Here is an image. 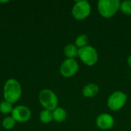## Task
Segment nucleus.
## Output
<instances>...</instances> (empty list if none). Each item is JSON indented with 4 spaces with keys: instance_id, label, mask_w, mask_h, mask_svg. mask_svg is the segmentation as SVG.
Wrapping results in <instances>:
<instances>
[{
    "instance_id": "obj_1",
    "label": "nucleus",
    "mask_w": 131,
    "mask_h": 131,
    "mask_svg": "<svg viewBox=\"0 0 131 131\" xmlns=\"http://www.w3.org/2000/svg\"><path fill=\"white\" fill-rule=\"evenodd\" d=\"M21 94V86L18 80L10 78L5 81L3 86V97L5 101L13 104L20 100Z\"/></svg>"
},
{
    "instance_id": "obj_2",
    "label": "nucleus",
    "mask_w": 131,
    "mask_h": 131,
    "mask_svg": "<svg viewBox=\"0 0 131 131\" xmlns=\"http://www.w3.org/2000/svg\"><path fill=\"white\" fill-rule=\"evenodd\" d=\"M38 101L45 110L53 111L58 107V98L55 93L50 89L41 90L38 94Z\"/></svg>"
},
{
    "instance_id": "obj_3",
    "label": "nucleus",
    "mask_w": 131,
    "mask_h": 131,
    "mask_svg": "<svg viewBox=\"0 0 131 131\" xmlns=\"http://www.w3.org/2000/svg\"><path fill=\"white\" fill-rule=\"evenodd\" d=\"M119 0H99L97 9L99 13L104 18H111L121 8Z\"/></svg>"
},
{
    "instance_id": "obj_4",
    "label": "nucleus",
    "mask_w": 131,
    "mask_h": 131,
    "mask_svg": "<svg viewBox=\"0 0 131 131\" xmlns=\"http://www.w3.org/2000/svg\"><path fill=\"white\" fill-rule=\"evenodd\" d=\"M78 57L84 64L92 66L97 63L98 60V54L97 50L91 45L78 48Z\"/></svg>"
},
{
    "instance_id": "obj_5",
    "label": "nucleus",
    "mask_w": 131,
    "mask_h": 131,
    "mask_svg": "<svg viewBox=\"0 0 131 131\" xmlns=\"http://www.w3.org/2000/svg\"><path fill=\"white\" fill-rule=\"evenodd\" d=\"M91 5L86 0L77 1L72 8V15L77 20L85 19L91 13Z\"/></svg>"
},
{
    "instance_id": "obj_6",
    "label": "nucleus",
    "mask_w": 131,
    "mask_h": 131,
    "mask_svg": "<svg viewBox=\"0 0 131 131\" xmlns=\"http://www.w3.org/2000/svg\"><path fill=\"white\" fill-rule=\"evenodd\" d=\"M127 100V96L125 93L121 91H114L107 99V107L112 111H119L125 105Z\"/></svg>"
},
{
    "instance_id": "obj_7",
    "label": "nucleus",
    "mask_w": 131,
    "mask_h": 131,
    "mask_svg": "<svg viewBox=\"0 0 131 131\" xmlns=\"http://www.w3.org/2000/svg\"><path fill=\"white\" fill-rule=\"evenodd\" d=\"M79 69V64L75 59H65L60 66V73L65 78L74 76Z\"/></svg>"
},
{
    "instance_id": "obj_8",
    "label": "nucleus",
    "mask_w": 131,
    "mask_h": 131,
    "mask_svg": "<svg viewBox=\"0 0 131 131\" xmlns=\"http://www.w3.org/2000/svg\"><path fill=\"white\" fill-rule=\"evenodd\" d=\"M11 114V116L18 123L27 122L31 117V110L28 107L24 105H18L15 107Z\"/></svg>"
},
{
    "instance_id": "obj_9",
    "label": "nucleus",
    "mask_w": 131,
    "mask_h": 131,
    "mask_svg": "<svg viewBox=\"0 0 131 131\" xmlns=\"http://www.w3.org/2000/svg\"><path fill=\"white\" fill-rule=\"evenodd\" d=\"M96 124L100 129L106 130L111 129L114 126V119L109 114H101L97 117Z\"/></svg>"
},
{
    "instance_id": "obj_10",
    "label": "nucleus",
    "mask_w": 131,
    "mask_h": 131,
    "mask_svg": "<svg viewBox=\"0 0 131 131\" xmlns=\"http://www.w3.org/2000/svg\"><path fill=\"white\" fill-rule=\"evenodd\" d=\"M99 92V87L96 84H86L83 90L82 94L85 97H93L96 96Z\"/></svg>"
},
{
    "instance_id": "obj_11",
    "label": "nucleus",
    "mask_w": 131,
    "mask_h": 131,
    "mask_svg": "<svg viewBox=\"0 0 131 131\" xmlns=\"http://www.w3.org/2000/svg\"><path fill=\"white\" fill-rule=\"evenodd\" d=\"M64 54L67 58L74 59L78 56V48L74 44H68L64 48Z\"/></svg>"
},
{
    "instance_id": "obj_12",
    "label": "nucleus",
    "mask_w": 131,
    "mask_h": 131,
    "mask_svg": "<svg viewBox=\"0 0 131 131\" xmlns=\"http://www.w3.org/2000/svg\"><path fill=\"white\" fill-rule=\"evenodd\" d=\"M53 120L58 123H61L64 121L67 118V112L62 107H57L52 111Z\"/></svg>"
},
{
    "instance_id": "obj_13",
    "label": "nucleus",
    "mask_w": 131,
    "mask_h": 131,
    "mask_svg": "<svg viewBox=\"0 0 131 131\" xmlns=\"http://www.w3.org/2000/svg\"><path fill=\"white\" fill-rule=\"evenodd\" d=\"M39 119L43 124H49L53 121V114L52 111L44 109L40 112Z\"/></svg>"
},
{
    "instance_id": "obj_14",
    "label": "nucleus",
    "mask_w": 131,
    "mask_h": 131,
    "mask_svg": "<svg viewBox=\"0 0 131 131\" xmlns=\"http://www.w3.org/2000/svg\"><path fill=\"white\" fill-rule=\"evenodd\" d=\"M16 121H15V119L12 117V116H8V117H5L2 122V127L7 130H12L16 124Z\"/></svg>"
},
{
    "instance_id": "obj_15",
    "label": "nucleus",
    "mask_w": 131,
    "mask_h": 131,
    "mask_svg": "<svg viewBox=\"0 0 131 131\" xmlns=\"http://www.w3.org/2000/svg\"><path fill=\"white\" fill-rule=\"evenodd\" d=\"M89 42V38H88V36L85 34H81V35H79L76 39H75V45L76 47L78 48H84L87 45H88Z\"/></svg>"
},
{
    "instance_id": "obj_16",
    "label": "nucleus",
    "mask_w": 131,
    "mask_h": 131,
    "mask_svg": "<svg viewBox=\"0 0 131 131\" xmlns=\"http://www.w3.org/2000/svg\"><path fill=\"white\" fill-rule=\"evenodd\" d=\"M13 104L8 101H3L0 103V112L3 114H12L13 111Z\"/></svg>"
},
{
    "instance_id": "obj_17",
    "label": "nucleus",
    "mask_w": 131,
    "mask_h": 131,
    "mask_svg": "<svg viewBox=\"0 0 131 131\" xmlns=\"http://www.w3.org/2000/svg\"><path fill=\"white\" fill-rule=\"evenodd\" d=\"M121 12L127 15H131V1L125 0L121 3Z\"/></svg>"
},
{
    "instance_id": "obj_18",
    "label": "nucleus",
    "mask_w": 131,
    "mask_h": 131,
    "mask_svg": "<svg viewBox=\"0 0 131 131\" xmlns=\"http://www.w3.org/2000/svg\"><path fill=\"white\" fill-rule=\"evenodd\" d=\"M127 64H128V65L131 68V55L129 56L128 58H127Z\"/></svg>"
}]
</instances>
